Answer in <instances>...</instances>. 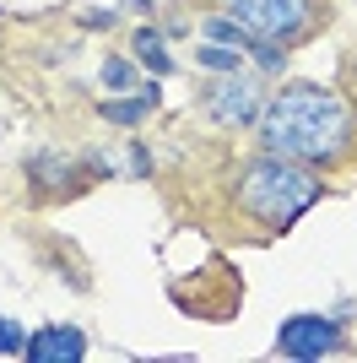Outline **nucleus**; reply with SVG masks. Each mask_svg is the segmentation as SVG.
<instances>
[{
	"mask_svg": "<svg viewBox=\"0 0 357 363\" xmlns=\"http://www.w3.org/2000/svg\"><path fill=\"white\" fill-rule=\"evenodd\" d=\"M260 147L298 157L309 168H330L341 163L357 141V108L341 92L319 87V82H287L276 98L266 104V114L254 120Z\"/></svg>",
	"mask_w": 357,
	"mask_h": 363,
	"instance_id": "1",
	"label": "nucleus"
},
{
	"mask_svg": "<svg viewBox=\"0 0 357 363\" xmlns=\"http://www.w3.org/2000/svg\"><path fill=\"white\" fill-rule=\"evenodd\" d=\"M233 201L249 223H266V228H293L298 217L319 201V179L309 174V163L298 157H282V152H260L238 168V184H233Z\"/></svg>",
	"mask_w": 357,
	"mask_h": 363,
	"instance_id": "2",
	"label": "nucleus"
},
{
	"mask_svg": "<svg viewBox=\"0 0 357 363\" xmlns=\"http://www.w3.org/2000/svg\"><path fill=\"white\" fill-rule=\"evenodd\" d=\"M222 6L254 38H271V44H282V49L303 44L314 33V22H319V6H314V0H222Z\"/></svg>",
	"mask_w": 357,
	"mask_h": 363,
	"instance_id": "3",
	"label": "nucleus"
},
{
	"mask_svg": "<svg viewBox=\"0 0 357 363\" xmlns=\"http://www.w3.org/2000/svg\"><path fill=\"white\" fill-rule=\"evenodd\" d=\"M341 347V325L325 315H293L276 331V352L282 358H325V352Z\"/></svg>",
	"mask_w": 357,
	"mask_h": 363,
	"instance_id": "4",
	"label": "nucleus"
},
{
	"mask_svg": "<svg viewBox=\"0 0 357 363\" xmlns=\"http://www.w3.org/2000/svg\"><path fill=\"white\" fill-rule=\"evenodd\" d=\"M206 114L222 125H254L260 120V82H249V76L206 82Z\"/></svg>",
	"mask_w": 357,
	"mask_h": 363,
	"instance_id": "5",
	"label": "nucleus"
},
{
	"mask_svg": "<svg viewBox=\"0 0 357 363\" xmlns=\"http://www.w3.org/2000/svg\"><path fill=\"white\" fill-rule=\"evenodd\" d=\"M28 352L33 363H81V352H87V336L76 331V325H44L38 336H28Z\"/></svg>",
	"mask_w": 357,
	"mask_h": 363,
	"instance_id": "6",
	"label": "nucleus"
},
{
	"mask_svg": "<svg viewBox=\"0 0 357 363\" xmlns=\"http://www.w3.org/2000/svg\"><path fill=\"white\" fill-rule=\"evenodd\" d=\"M135 60L147 65L152 76H168V71H174V55L163 49V33H152V28L135 33Z\"/></svg>",
	"mask_w": 357,
	"mask_h": 363,
	"instance_id": "7",
	"label": "nucleus"
},
{
	"mask_svg": "<svg viewBox=\"0 0 357 363\" xmlns=\"http://www.w3.org/2000/svg\"><path fill=\"white\" fill-rule=\"evenodd\" d=\"M200 33H206L211 44H227V49H249V38H254L244 22H233V16H222V11L206 16V22H200Z\"/></svg>",
	"mask_w": 357,
	"mask_h": 363,
	"instance_id": "8",
	"label": "nucleus"
},
{
	"mask_svg": "<svg viewBox=\"0 0 357 363\" xmlns=\"http://www.w3.org/2000/svg\"><path fill=\"white\" fill-rule=\"evenodd\" d=\"M103 82H108L114 92L135 87V65H130V60H119V55H108V60H103Z\"/></svg>",
	"mask_w": 357,
	"mask_h": 363,
	"instance_id": "9",
	"label": "nucleus"
},
{
	"mask_svg": "<svg viewBox=\"0 0 357 363\" xmlns=\"http://www.w3.org/2000/svg\"><path fill=\"white\" fill-rule=\"evenodd\" d=\"M200 65H206V71H233V65H238V49H227V44H200Z\"/></svg>",
	"mask_w": 357,
	"mask_h": 363,
	"instance_id": "10",
	"label": "nucleus"
},
{
	"mask_svg": "<svg viewBox=\"0 0 357 363\" xmlns=\"http://www.w3.org/2000/svg\"><path fill=\"white\" fill-rule=\"evenodd\" d=\"M147 104H157V87H152L147 98H135V104H103V114H108V120H125V125H130V120H141V114H147Z\"/></svg>",
	"mask_w": 357,
	"mask_h": 363,
	"instance_id": "11",
	"label": "nucleus"
},
{
	"mask_svg": "<svg viewBox=\"0 0 357 363\" xmlns=\"http://www.w3.org/2000/svg\"><path fill=\"white\" fill-rule=\"evenodd\" d=\"M22 347H28V336H22V325L0 315V358H11V352H22Z\"/></svg>",
	"mask_w": 357,
	"mask_h": 363,
	"instance_id": "12",
	"label": "nucleus"
}]
</instances>
